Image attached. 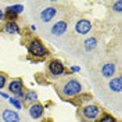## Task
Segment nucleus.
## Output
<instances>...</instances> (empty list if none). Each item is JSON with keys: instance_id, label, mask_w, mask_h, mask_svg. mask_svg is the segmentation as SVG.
Wrapping results in <instances>:
<instances>
[{"instance_id": "1", "label": "nucleus", "mask_w": 122, "mask_h": 122, "mask_svg": "<svg viewBox=\"0 0 122 122\" xmlns=\"http://www.w3.org/2000/svg\"><path fill=\"white\" fill-rule=\"evenodd\" d=\"M81 92H82V85L79 83L78 81H75V79L68 81L67 83L62 86V94L65 97H68V96H76Z\"/></svg>"}, {"instance_id": "2", "label": "nucleus", "mask_w": 122, "mask_h": 122, "mask_svg": "<svg viewBox=\"0 0 122 122\" xmlns=\"http://www.w3.org/2000/svg\"><path fill=\"white\" fill-rule=\"evenodd\" d=\"M28 50L33 57H45V56H47V50H46V47L43 46V43L40 40H32L29 43Z\"/></svg>"}, {"instance_id": "3", "label": "nucleus", "mask_w": 122, "mask_h": 122, "mask_svg": "<svg viewBox=\"0 0 122 122\" xmlns=\"http://www.w3.org/2000/svg\"><path fill=\"white\" fill-rule=\"evenodd\" d=\"M49 71H50V74L53 76H60L64 74V71H65V68H64V65H62V62L58 60H53L49 62Z\"/></svg>"}, {"instance_id": "4", "label": "nucleus", "mask_w": 122, "mask_h": 122, "mask_svg": "<svg viewBox=\"0 0 122 122\" xmlns=\"http://www.w3.org/2000/svg\"><path fill=\"white\" fill-rule=\"evenodd\" d=\"M99 114H100V110L97 108L96 106H86L82 110V115L85 117V119H94V118H97L99 117Z\"/></svg>"}, {"instance_id": "5", "label": "nucleus", "mask_w": 122, "mask_h": 122, "mask_svg": "<svg viewBox=\"0 0 122 122\" xmlns=\"http://www.w3.org/2000/svg\"><path fill=\"white\" fill-rule=\"evenodd\" d=\"M92 29V24L87 20H79L75 25V30L79 35H87Z\"/></svg>"}, {"instance_id": "6", "label": "nucleus", "mask_w": 122, "mask_h": 122, "mask_svg": "<svg viewBox=\"0 0 122 122\" xmlns=\"http://www.w3.org/2000/svg\"><path fill=\"white\" fill-rule=\"evenodd\" d=\"M22 89H24V83L21 79H13L8 83V92L15 94V96H18L20 93H22Z\"/></svg>"}, {"instance_id": "7", "label": "nucleus", "mask_w": 122, "mask_h": 122, "mask_svg": "<svg viewBox=\"0 0 122 122\" xmlns=\"http://www.w3.org/2000/svg\"><path fill=\"white\" fill-rule=\"evenodd\" d=\"M67 28H68V24L65 21H57L51 26V33L54 36H61L64 35V32H67Z\"/></svg>"}, {"instance_id": "8", "label": "nucleus", "mask_w": 122, "mask_h": 122, "mask_svg": "<svg viewBox=\"0 0 122 122\" xmlns=\"http://www.w3.org/2000/svg\"><path fill=\"white\" fill-rule=\"evenodd\" d=\"M57 14V10L54 7H47L45 10H42V13H40V20L43 21V22H49V21H51L54 17Z\"/></svg>"}, {"instance_id": "9", "label": "nucleus", "mask_w": 122, "mask_h": 122, "mask_svg": "<svg viewBox=\"0 0 122 122\" xmlns=\"http://www.w3.org/2000/svg\"><path fill=\"white\" fill-rule=\"evenodd\" d=\"M3 121L4 122H20V115L17 111H13V110H4L3 111Z\"/></svg>"}, {"instance_id": "10", "label": "nucleus", "mask_w": 122, "mask_h": 122, "mask_svg": "<svg viewBox=\"0 0 122 122\" xmlns=\"http://www.w3.org/2000/svg\"><path fill=\"white\" fill-rule=\"evenodd\" d=\"M43 106H40V104H38V103H35V104H32L29 108V115L33 118V119H38V118H40L42 115H43Z\"/></svg>"}, {"instance_id": "11", "label": "nucleus", "mask_w": 122, "mask_h": 122, "mask_svg": "<svg viewBox=\"0 0 122 122\" xmlns=\"http://www.w3.org/2000/svg\"><path fill=\"white\" fill-rule=\"evenodd\" d=\"M6 11H7V15L10 18H15L18 14H21L24 11V6L21 4H15V6H8L6 8Z\"/></svg>"}, {"instance_id": "12", "label": "nucleus", "mask_w": 122, "mask_h": 122, "mask_svg": "<svg viewBox=\"0 0 122 122\" xmlns=\"http://www.w3.org/2000/svg\"><path fill=\"white\" fill-rule=\"evenodd\" d=\"M115 64H111V62H108V64H104L103 65V68H101V74L104 78H111V76H114L115 74Z\"/></svg>"}, {"instance_id": "13", "label": "nucleus", "mask_w": 122, "mask_h": 122, "mask_svg": "<svg viewBox=\"0 0 122 122\" xmlns=\"http://www.w3.org/2000/svg\"><path fill=\"white\" fill-rule=\"evenodd\" d=\"M110 89L112 92H117V93L121 92V89H122V78L121 76L112 78V79L110 81Z\"/></svg>"}, {"instance_id": "14", "label": "nucleus", "mask_w": 122, "mask_h": 122, "mask_svg": "<svg viewBox=\"0 0 122 122\" xmlns=\"http://www.w3.org/2000/svg\"><path fill=\"white\" fill-rule=\"evenodd\" d=\"M4 30H6L7 33H10V35H15V33H18V32H20V28H18L17 22L10 21V22H7L6 25H4Z\"/></svg>"}, {"instance_id": "15", "label": "nucleus", "mask_w": 122, "mask_h": 122, "mask_svg": "<svg viewBox=\"0 0 122 122\" xmlns=\"http://www.w3.org/2000/svg\"><path fill=\"white\" fill-rule=\"evenodd\" d=\"M96 46H97V39L96 38H90V39H86V40H85V50H86V51L94 50Z\"/></svg>"}, {"instance_id": "16", "label": "nucleus", "mask_w": 122, "mask_h": 122, "mask_svg": "<svg viewBox=\"0 0 122 122\" xmlns=\"http://www.w3.org/2000/svg\"><path fill=\"white\" fill-rule=\"evenodd\" d=\"M25 99H26V101L35 103V101H36V99H38V94H36V92L30 90V92H28V93L25 94Z\"/></svg>"}, {"instance_id": "17", "label": "nucleus", "mask_w": 122, "mask_h": 122, "mask_svg": "<svg viewBox=\"0 0 122 122\" xmlns=\"http://www.w3.org/2000/svg\"><path fill=\"white\" fill-rule=\"evenodd\" d=\"M8 101H10V104H11V106H14L17 110H21V103L17 100V97H10Z\"/></svg>"}, {"instance_id": "18", "label": "nucleus", "mask_w": 122, "mask_h": 122, "mask_svg": "<svg viewBox=\"0 0 122 122\" xmlns=\"http://www.w3.org/2000/svg\"><path fill=\"white\" fill-rule=\"evenodd\" d=\"M100 122H117V119H115L112 115H104V117L100 119Z\"/></svg>"}, {"instance_id": "19", "label": "nucleus", "mask_w": 122, "mask_h": 122, "mask_svg": "<svg viewBox=\"0 0 122 122\" xmlns=\"http://www.w3.org/2000/svg\"><path fill=\"white\" fill-rule=\"evenodd\" d=\"M112 10H115L117 13H121V11H122V1H121V0H118L114 6H112Z\"/></svg>"}, {"instance_id": "20", "label": "nucleus", "mask_w": 122, "mask_h": 122, "mask_svg": "<svg viewBox=\"0 0 122 122\" xmlns=\"http://www.w3.org/2000/svg\"><path fill=\"white\" fill-rule=\"evenodd\" d=\"M4 85H6V75L4 74H0V90L4 87Z\"/></svg>"}, {"instance_id": "21", "label": "nucleus", "mask_w": 122, "mask_h": 122, "mask_svg": "<svg viewBox=\"0 0 122 122\" xmlns=\"http://www.w3.org/2000/svg\"><path fill=\"white\" fill-rule=\"evenodd\" d=\"M0 96H1L3 99H10V97H8V94H7V93H3V92H0Z\"/></svg>"}, {"instance_id": "22", "label": "nucleus", "mask_w": 122, "mask_h": 122, "mask_svg": "<svg viewBox=\"0 0 122 122\" xmlns=\"http://www.w3.org/2000/svg\"><path fill=\"white\" fill-rule=\"evenodd\" d=\"M3 18H4V13H3V10L0 8V21H1Z\"/></svg>"}, {"instance_id": "23", "label": "nucleus", "mask_w": 122, "mask_h": 122, "mask_svg": "<svg viewBox=\"0 0 122 122\" xmlns=\"http://www.w3.org/2000/svg\"><path fill=\"white\" fill-rule=\"evenodd\" d=\"M71 69H72L74 72H78V71H79V69H81V68H79V67H72V68H71Z\"/></svg>"}]
</instances>
